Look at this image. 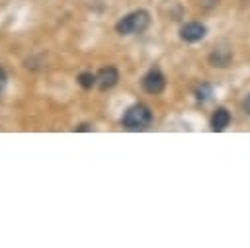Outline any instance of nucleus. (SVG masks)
Here are the masks:
<instances>
[{"label": "nucleus", "instance_id": "nucleus-1", "mask_svg": "<svg viewBox=\"0 0 250 248\" xmlns=\"http://www.w3.org/2000/svg\"><path fill=\"white\" fill-rule=\"evenodd\" d=\"M121 123L129 131H146L152 125V111L146 103H135L127 107L121 117Z\"/></svg>", "mask_w": 250, "mask_h": 248}, {"label": "nucleus", "instance_id": "nucleus-2", "mask_svg": "<svg viewBox=\"0 0 250 248\" xmlns=\"http://www.w3.org/2000/svg\"><path fill=\"white\" fill-rule=\"evenodd\" d=\"M150 25V14L146 10H135L127 16H123L115 23V31L119 35H139Z\"/></svg>", "mask_w": 250, "mask_h": 248}, {"label": "nucleus", "instance_id": "nucleus-3", "mask_svg": "<svg viewBox=\"0 0 250 248\" xmlns=\"http://www.w3.org/2000/svg\"><path fill=\"white\" fill-rule=\"evenodd\" d=\"M141 86H143V90H145L146 94L156 96V94H160V92L166 88V78H164V74H162L158 68H150V70L143 76Z\"/></svg>", "mask_w": 250, "mask_h": 248}, {"label": "nucleus", "instance_id": "nucleus-4", "mask_svg": "<svg viewBox=\"0 0 250 248\" xmlns=\"http://www.w3.org/2000/svg\"><path fill=\"white\" fill-rule=\"evenodd\" d=\"M207 27L201 21H188L186 25L180 27V39L186 43H197L205 37Z\"/></svg>", "mask_w": 250, "mask_h": 248}, {"label": "nucleus", "instance_id": "nucleus-5", "mask_svg": "<svg viewBox=\"0 0 250 248\" xmlns=\"http://www.w3.org/2000/svg\"><path fill=\"white\" fill-rule=\"evenodd\" d=\"M209 62H211V66H215V68H227V66L232 62V51H230L227 45L215 47V49L211 51V55H209Z\"/></svg>", "mask_w": 250, "mask_h": 248}, {"label": "nucleus", "instance_id": "nucleus-6", "mask_svg": "<svg viewBox=\"0 0 250 248\" xmlns=\"http://www.w3.org/2000/svg\"><path fill=\"white\" fill-rule=\"evenodd\" d=\"M96 78H98V86L102 90H109L119 82V70L115 66H104V68H100Z\"/></svg>", "mask_w": 250, "mask_h": 248}, {"label": "nucleus", "instance_id": "nucleus-7", "mask_svg": "<svg viewBox=\"0 0 250 248\" xmlns=\"http://www.w3.org/2000/svg\"><path fill=\"white\" fill-rule=\"evenodd\" d=\"M230 111L227 107H217L211 115V131H225L230 125Z\"/></svg>", "mask_w": 250, "mask_h": 248}, {"label": "nucleus", "instance_id": "nucleus-8", "mask_svg": "<svg viewBox=\"0 0 250 248\" xmlns=\"http://www.w3.org/2000/svg\"><path fill=\"white\" fill-rule=\"evenodd\" d=\"M78 84H80L84 90H90L92 86L98 84V78H96V74H92V72H80V74H78Z\"/></svg>", "mask_w": 250, "mask_h": 248}, {"label": "nucleus", "instance_id": "nucleus-9", "mask_svg": "<svg viewBox=\"0 0 250 248\" xmlns=\"http://www.w3.org/2000/svg\"><path fill=\"white\" fill-rule=\"evenodd\" d=\"M211 96H213V90H211L209 84H201V86H197V90H195V98H197L199 102H207Z\"/></svg>", "mask_w": 250, "mask_h": 248}, {"label": "nucleus", "instance_id": "nucleus-10", "mask_svg": "<svg viewBox=\"0 0 250 248\" xmlns=\"http://www.w3.org/2000/svg\"><path fill=\"white\" fill-rule=\"evenodd\" d=\"M6 84H8V74H6V70H4L2 66H0V94L4 92Z\"/></svg>", "mask_w": 250, "mask_h": 248}, {"label": "nucleus", "instance_id": "nucleus-11", "mask_svg": "<svg viewBox=\"0 0 250 248\" xmlns=\"http://www.w3.org/2000/svg\"><path fill=\"white\" fill-rule=\"evenodd\" d=\"M242 111H244L246 115H250V94H246L244 100H242Z\"/></svg>", "mask_w": 250, "mask_h": 248}, {"label": "nucleus", "instance_id": "nucleus-12", "mask_svg": "<svg viewBox=\"0 0 250 248\" xmlns=\"http://www.w3.org/2000/svg\"><path fill=\"white\" fill-rule=\"evenodd\" d=\"M74 131H90V125H88V123H82V125L74 127Z\"/></svg>", "mask_w": 250, "mask_h": 248}]
</instances>
